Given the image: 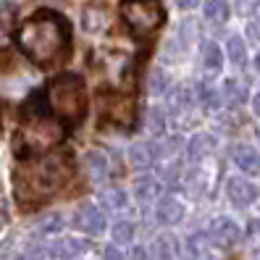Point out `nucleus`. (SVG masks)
<instances>
[{"label":"nucleus","mask_w":260,"mask_h":260,"mask_svg":"<svg viewBox=\"0 0 260 260\" xmlns=\"http://www.w3.org/2000/svg\"><path fill=\"white\" fill-rule=\"evenodd\" d=\"M16 42L35 66L53 69L69 55L71 29L63 16H58L53 11H40L19 26Z\"/></svg>","instance_id":"obj_1"},{"label":"nucleus","mask_w":260,"mask_h":260,"mask_svg":"<svg viewBox=\"0 0 260 260\" xmlns=\"http://www.w3.org/2000/svg\"><path fill=\"white\" fill-rule=\"evenodd\" d=\"M69 179V160L63 155H40L24 160L16 174V197L21 205H37L42 200L53 197Z\"/></svg>","instance_id":"obj_2"},{"label":"nucleus","mask_w":260,"mask_h":260,"mask_svg":"<svg viewBox=\"0 0 260 260\" xmlns=\"http://www.w3.org/2000/svg\"><path fill=\"white\" fill-rule=\"evenodd\" d=\"M45 100L55 118H60L66 126H76L87 113V89L82 76L60 74L45 89Z\"/></svg>","instance_id":"obj_3"},{"label":"nucleus","mask_w":260,"mask_h":260,"mask_svg":"<svg viewBox=\"0 0 260 260\" xmlns=\"http://www.w3.org/2000/svg\"><path fill=\"white\" fill-rule=\"evenodd\" d=\"M66 137L63 124L48 118V116H29V121L16 134V150L24 155H45L53 147H58Z\"/></svg>","instance_id":"obj_4"},{"label":"nucleus","mask_w":260,"mask_h":260,"mask_svg":"<svg viewBox=\"0 0 260 260\" xmlns=\"http://www.w3.org/2000/svg\"><path fill=\"white\" fill-rule=\"evenodd\" d=\"M121 16L137 37H147L166 21L160 0H121Z\"/></svg>","instance_id":"obj_5"},{"label":"nucleus","mask_w":260,"mask_h":260,"mask_svg":"<svg viewBox=\"0 0 260 260\" xmlns=\"http://www.w3.org/2000/svg\"><path fill=\"white\" fill-rule=\"evenodd\" d=\"M210 242L218 244V247L229 250L234 247V244L239 242V226L232 221V218H213L210 221Z\"/></svg>","instance_id":"obj_6"},{"label":"nucleus","mask_w":260,"mask_h":260,"mask_svg":"<svg viewBox=\"0 0 260 260\" xmlns=\"http://www.w3.org/2000/svg\"><path fill=\"white\" fill-rule=\"evenodd\" d=\"M74 226L79 229V232H84V234H100L103 229H105V216L100 213V208L84 203L79 210H76Z\"/></svg>","instance_id":"obj_7"},{"label":"nucleus","mask_w":260,"mask_h":260,"mask_svg":"<svg viewBox=\"0 0 260 260\" xmlns=\"http://www.w3.org/2000/svg\"><path fill=\"white\" fill-rule=\"evenodd\" d=\"M108 24H111V11H108V6H103L100 0H95V3H89L84 8V29L87 32L100 35L108 29Z\"/></svg>","instance_id":"obj_8"},{"label":"nucleus","mask_w":260,"mask_h":260,"mask_svg":"<svg viewBox=\"0 0 260 260\" xmlns=\"http://www.w3.org/2000/svg\"><path fill=\"white\" fill-rule=\"evenodd\" d=\"M226 192H229V200H232L237 208H247L250 203H255V197H257V189L250 184L247 179H229V184H226Z\"/></svg>","instance_id":"obj_9"},{"label":"nucleus","mask_w":260,"mask_h":260,"mask_svg":"<svg viewBox=\"0 0 260 260\" xmlns=\"http://www.w3.org/2000/svg\"><path fill=\"white\" fill-rule=\"evenodd\" d=\"M105 113H108V118L116 121V124L132 126V121H134V103L129 98H108V108H105Z\"/></svg>","instance_id":"obj_10"},{"label":"nucleus","mask_w":260,"mask_h":260,"mask_svg":"<svg viewBox=\"0 0 260 260\" xmlns=\"http://www.w3.org/2000/svg\"><path fill=\"white\" fill-rule=\"evenodd\" d=\"M234 163L242 168L244 174H250V176H257L260 174V152L250 145H239L234 147Z\"/></svg>","instance_id":"obj_11"},{"label":"nucleus","mask_w":260,"mask_h":260,"mask_svg":"<svg viewBox=\"0 0 260 260\" xmlns=\"http://www.w3.org/2000/svg\"><path fill=\"white\" fill-rule=\"evenodd\" d=\"M155 218L163 226H174V223H179L181 218H184V205H181L179 200H174V197H166V200L158 203Z\"/></svg>","instance_id":"obj_12"},{"label":"nucleus","mask_w":260,"mask_h":260,"mask_svg":"<svg viewBox=\"0 0 260 260\" xmlns=\"http://www.w3.org/2000/svg\"><path fill=\"white\" fill-rule=\"evenodd\" d=\"M84 166H87L89 176H92L95 181H103V179L111 176V160H108V155H105V152H100V150H89L87 158H84Z\"/></svg>","instance_id":"obj_13"},{"label":"nucleus","mask_w":260,"mask_h":260,"mask_svg":"<svg viewBox=\"0 0 260 260\" xmlns=\"http://www.w3.org/2000/svg\"><path fill=\"white\" fill-rule=\"evenodd\" d=\"M158 158V147L150 145V142H137L132 150H129V163L134 168H150Z\"/></svg>","instance_id":"obj_14"},{"label":"nucleus","mask_w":260,"mask_h":260,"mask_svg":"<svg viewBox=\"0 0 260 260\" xmlns=\"http://www.w3.org/2000/svg\"><path fill=\"white\" fill-rule=\"evenodd\" d=\"M213 147H216V140L210 134H194L187 145V155H189V160H203L213 152Z\"/></svg>","instance_id":"obj_15"},{"label":"nucleus","mask_w":260,"mask_h":260,"mask_svg":"<svg viewBox=\"0 0 260 260\" xmlns=\"http://www.w3.org/2000/svg\"><path fill=\"white\" fill-rule=\"evenodd\" d=\"M134 194H137V200H140V203L158 200V194H160V181L152 179V176H142V179L134 184Z\"/></svg>","instance_id":"obj_16"},{"label":"nucleus","mask_w":260,"mask_h":260,"mask_svg":"<svg viewBox=\"0 0 260 260\" xmlns=\"http://www.w3.org/2000/svg\"><path fill=\"white\" fill-rule=\"evenodd\" d=\"M203 13H205V19L210 21V24H226L229 21V3L226 0H208L205 3V8H203Z\"/></svg>","instance_id":"obj_17"},{"label":"nucleus","mask_w":260,"mask_h":260,"mask_svg":"<svg viewBox=\"0 0 260 260\" xmlns=\"http://www.w3.org/2000/svg\"><path fill=\"white\" fill-rule=\"evenodd\" d=\"M221 63H223L221 48H218L216 42H205V45H203V66H205L210 74H216V71H221Z\"/></svg>","instance_id":"obj_18"},{"label":"nucleus","mask_w":260,"mask_h":260,"mask_svg":"<svg viewBox=\"0 0 260 260\" xmlns=\"http://www.w3.org/2000/svg\"><path fill=\"white\" fill-rule=\"evenodd\" d=\"M226 53H229V58H232L234 66H244V60H247V48H244L242 37H229Z\"/></svg>","instance_id":"obj_19"},{"label":"nucleus","mask_w":260,"mask_h":260,"mask_svg":"<svg viewBox=\"0 0 260 260\" xmlns=\"http://www.w3.org/2000/svg\"><path fill=\"white\" fill-rule=\"evenodd\" d=\"M100 203H103V208H108V210H121L126 205V194L121 189H105L100 194Z\"/></svg>","instance_id":"obj_20"},{"label":"nucleus","mask_w":260,"mask_h":260,"mask_svg":"<svg viewBox=\"0 0 260 260\" xmlns=\"http://www.w3.org/2000/svg\"><path fill=\"white\" fill-rule=\"evenodd\" d=\"M134 239V223L132 221H118L113 226V242L116 244H129Z\"/></svg>","instance_id":"obj_21"},{"label":"nucleus","mask_w":260,"mask_h":260,"mask_svg":"<svg viewBox=\"0 0 260 260\" xmlns=\"http://www.w3.org/2000/svg\"><path fill=\"white\" fill-rule=\"evenodd\" d=\"M197 100H200L208 111H216L218 103H221V98H218L216 89H210V87H205V84H200V89H197Z\"/></svg>","instance_id":"obj_22"},{"label":"nucleus","mask_w":260,"mask_h":260,"mask_svg":"<svg viewBox=\"0 0 260 260\" xmlns=\"http://www.w3.org/2000/svg\"><path fill=\"white\" fill-rule=\"evenodd\" d=\"M187 247H189V255H194V257H208V237L205 234H194V237H189V242H187Z\"/></svg>","instance_id":"obj_23"},{"label":"nucleus","mask_w":260,"mask_h":260,"mask_svg":"<svg viewBox=\"0 0 260 260\" xmlns=\"http://www.w3.org/2000/svg\"><path fill=\"white\" fill-rule=\"evenodd\" d=\"M166 87H168V76L160 71V69H152V74H150V92L152 95H163L166 92Z\"/></svg>","instance_id":"obj_24"},{"label":"nucleus","mask_w":260,"mask_h":260,"mask_svg":"<svg viewBox=\"0 0 260 260\" xmlns=\"http://www.w3.org/2000/svg\"><path fill=\"white\" fill-rule=\"evenodd\" d=\"M174 239L171 237H160L155 242V260H171L174 257Z\"/></svg>","instance_id":"obj_25"},{"label":"nucleus","mask_w":260,"mask_h":260,"mask_svg":"<svg viewBox=\"0 0 260 260\" xmlns=\"http://www.w3.org/2000/svg\"><path fill=\"white\" fill-rule=\"evenodd\" d=\"M147 129H150L152 134H160V132L166 129V121H163V113H160L158 108H150V113H147Z\"/></svg>","instance_id":"obj_26"},{"label":"nucleus","mask_w":260,"mask_h":260,"mask_svg":"<svg viewBox=\"0 0 260 260\" xmlns=\"http://www.w3.org/2000/svg\"><path fill=\"white\" fill-rule=\"evenodd\" d=\"M257 6H260V0H237V13L239 16H252Z\"/></svg>","instance_id":"obj_27"},{"label":"nucleus","mask_w":260,"mask_h":260,"mask_svg":"<svg viewBox=\"0 0 260 260\" xmlns=\"http://www.w3.org/2000/svg\"><path fill=\"white\" fill-rule=\"evenodd\" d=\"M226 98L232 103H242L244 100V87H239L237 82H226Z\"/></svg>","instance_id":"obj_28"},{"label":"nucleus","mask_w":260,"mask_h":260,"mask_svg":"<svg viewBox=\"0 0 260 260\" xmlns=\"http://www.w3.org/2000/svg\"><path fill=\"white\" fill-rule=\"evenodd\" d=\"M60 226H63V221H60V216H50L48 221H45V223L40 226V232H45V234H53V232H58Z\"/></svg>","instance_id":"obj_29"},{"label":"nucleus","mask_w":260,"mask_h":260,"mask_svg":"<svg viewBox=\"0 0 260 260\" xmlns=\"http://www.w3.org/2000/svg\"><path fill=\"white\" fill-rule=\"evenodd\" d=\"M103 260H124V255H121L116 247H108V250H105V257Z\"/></svg>","instance_id":"obj_30"},{"label":"nucleus","mask_w":260,"mask_h":260,"mask_svg":"<svg viewBox=\"0 0 260 260\" xmlns=\"http://www.w3.org/2000/svg\"><path fill=\"white\" fill-rule=\"evenodd\" d=\"M174 3H176L179 8H194L197 3H200V0H174Z\"/></svg>","instance_id":"obj_31"},{"label":"nucleus","mask_w":260,"mask_h":260,"mask_svg":"<svg viewBox=\"0 0 260 260\" xmlns=\"http://www.w3.org/2000/svg\"><path fill=\"white\" fill-rule=\"evenodd\" d=\"M6 42H8V29L6 24H0V48H6Z\"/></svg>","instance_id":"obj_32"},{"label":"nucleus","mask_w":260,"mask_h":260,"mask_svg":"<svg viewBox=\"0 0 260 260\" xmlns=\"http://www.w3.org/2000/svg\"><path fill=\"white\" fill-rule=\"evenodd\" d=\"M129 260H145V250H142V247H134Z\"/></svg>","instance_id":"obj_33"},{"label":"nucleus","mask_w":260,"mask_h":260,"mask_svg":"<svg viewBox=\"0 0 260 260\" xmlns=\"http://www.w3.org/2000/svg\"><path fill=\"white\" fill-rule=\"evenodd\" d=\"M252 111H255V116H260V92L252 98Z\"/></svg>","instance_id":"obj_34"},{"label":"nucleus","mask_w":260,"mask_h":260,"mask_svg":"<svg viewBox=\"0 0 260 260\" xmlns=\"http://www.w3.org/2000/svg\"><path fill=\"white\" fill-rule=\"evenodd\" d=\"M8 250H11V242H6V244H0V260H3V257L8 255Z\"/></svg>","instance_id":"obj_35"},{"label":"nucleus","mask_w":260,"mask_h":260,"mask_svg":"<svg viewBox=\"0 0 260 260\" xmlns=\"http://www.w3.org/2000/svg\"><path fill=\"white\" fill-rule=\"evenodd\" d=\"M250 35L260 40V26H257V24H250Z\"/></svg>","instance_id":"obj_36"},{"label":"nucleus","mask_w":260,"mask_h":260,"mask_svg":"<svg viewBox=\"0 0 260 260\" xmlns=\"http://www.w3.org/2000/svg\"><path fill=\"white\" fill-rule=\"evenodd\" d=\"M255 260H260V252H257V255H255Z\"/></svg>","instance_id":"obj_37"},{"label":"nucleus","mask_w":260,"mask_h":260,"mask_svg":"<svg viewBox=\"0 0 260 260\" xmlns=\"http://www.w3.org/2000/svg\"><path fill=\"white\" fill-rule=\"evenodd\" d=\"M0 226H3V216H0Z\"/></svg>","instance_id":"obj_38"},{"label":"nucleus","mask_w":260,"mask_h":260,"mask_svg":"<svg viewBox=\"0 0 260 260\" xmlns=\"http://www.w3.org/2000/svg\"><path fill=\"white\" fill-rule=\"evenodd\" d=\"M21 260H29V257H21Z\"/></svg>","instance_id":"obj_39"}]
</instances>
